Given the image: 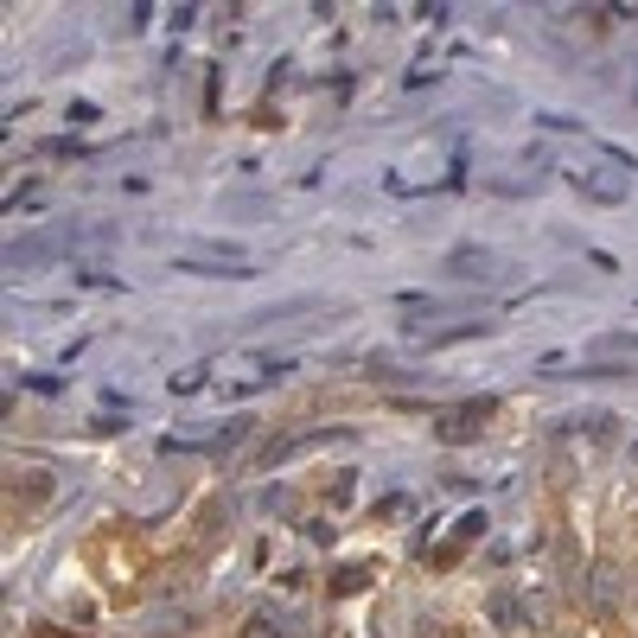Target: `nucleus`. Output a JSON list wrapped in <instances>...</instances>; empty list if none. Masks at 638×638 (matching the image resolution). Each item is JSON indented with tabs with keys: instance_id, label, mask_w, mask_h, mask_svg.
I'll list each match as a JSON object with an SVG mask.
<instances>
[{
	"instance_id": "0eeeda50",
	"label": "nucleus",
	"mask_w": 638,
	"mask_h": 638,
	"mask_svg": "<svg viewBox=\"0 0 638 638\" xmlns=\"http://www.w3.org/2000/svg\"><path fill=\"white\" fill-rule=\"evenodd\" d=\"M587 434H594L600 447H612V440H619V415H600V422H594V428H587Z\"/></svg>"
},
{
	"instance_id": "20e7f679",
	"label": "nucleus",
	"mask_w": 638,
	"mask_h": 638,
	"mask_svg": "<svg viewBox=\"0 0 638 638\" xmlns=\"http://www.w3.org/2000/svg\"><path fill=\"white\" fill-rule=\"evenodd\" d=\"M492 626H498V632H524V626H530L524 600H517V594H498V600H492Z\"/></svg>"
},
{
	"instance_id": "423d86ee",
	"label": "nucleus",
	"mask_w": 638,
	"mask_h": 638,
	"mask_svg": "<svg viewBox=\"0 0 638 638\" xmlns=\"http://www.w3.org/2000/svg\"><path fill=\"white\" fill-rule=\"evenodd\" d=\"M243 638H287V632H281L269 612H250V619H243Z\"/></svg>"
},
{
	"instance_id": "f03ea898",
	"label": "nucleus",
	"mask_w": 638,
	"mask_h": 638,
	"mask_svg": "<svg viewBox=\"0 0 638 638\" xmlns=\"http://www.w3.org/2000/svg\"><path fill=\"white\" fill-rule=\"evenodd\" d=\"M7 492L20 505H45L51 492H58V473H45V466H7Z\"/></svg>"
},
{
	"instance_id": "39448f33",
	"label": "nucleus",
	"mask_w": 638,
	"mask_h": 638,
	"mask_svg": "<svg viewBox=\"0 0 638 638\" xmlns=\"http://www.w3.org/2000/svg\"><path fill=\"white\" fill-rule=\"evenodd\" d=\"M447 269H454V275H466V281H492V255L466 243V250H454V255H447Z\"/></svg>"
},
{
	"instance_id": "f257e3e1",
	"label": "nucleus",
	"mask_w": 638,
	"mask_h": 638,
	"mask_svg": "<svg viewBox=\"0 0 638 638\" xmlns=\"http://www.w3.org/2000/svg\"><path fill=\"white\" fill-rule=\"evenodd\" d=\"M492 408L498 403H459V408H447V415L434 422V434H440V440H473V434L492 422Z\"/></svg>"
},
{
	"instance_id": "7ed1b4c3",
	"label": "nucleus",
	"mask_w": 638,
	"mask_h": 638,
	"mask_svg": "<svg viewBox=\"0 0 638 638\" xmlns=\"http://www.w3.org/2000/svg\"><path fill=\"white\" fill-rule=\"evenodd\" d=\"M587 607L594 612L619 607V568H612V561H587Z\"/></svg>"
}]
</instances>
